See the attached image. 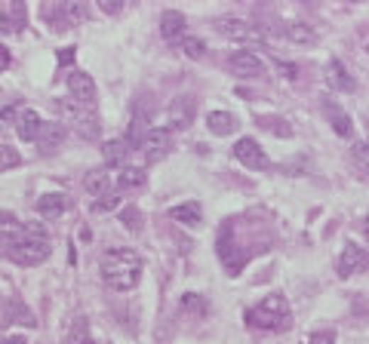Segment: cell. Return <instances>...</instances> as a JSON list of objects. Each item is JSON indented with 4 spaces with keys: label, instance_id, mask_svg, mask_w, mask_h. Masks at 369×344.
<instances>
[{
    "label": "cell",
    "instance_id": "5",
    "mask_svg": "<svg viewBox=\"0 0 369 344\" xmlns=\"http://www.w3.org/2000/svg\"><path fill=\"white\" fill-rule=\"evenodd\" d=\"M68 92H71L74 105H80V108H96L99 89H96V80H92L87 71H71V74H68Z\"/></svg>",
    "mask_w": 369,
    "mask_h": 344
},
{
    "label": "cell",
    "instance_id": "29",
    "mask_svg": "<svg viewBox=\"0 0 369 344\" xmlns=\"http://www.w3.org/2000/svg\"><path fill=\"white\" fill-rule=\"evenodd\" d=\"M286 37L295 43H317V34H314V28L311 25H302V22H295L286 28Z\"/></svg>",
    "mask_w": 369,
    "mask_h": 344
},
{
    "label": "cell",
    "instance_id": "8",
    "mask_svg": "<svg viewBox=\"0 0 369 344\" xmlns=\"http://www.w3.org/2000/svg\"><path fill=\"white\" fill-rule=\"evenodd\" d=\"M142 151L148 157V163H160L163 157H170V151H172L170 129H163V126L148 129V135H145V142H142Z\"/></svg>",
    "mask_w": 369,
    "mask_h": 344
},
{
    "label": "cell",
    "instance_id": "13",
    "mask_svg": "<svg viewBox=\"0 0 369 344\" xmlns=\"http://www.w3.org/2000/svg\"><path fill=\"white\" fill-rule=\"evenodd\" d=\"M228 68L237 74V77H265V62L258 59L255 52H234L228 59Z\"/></svg>",
    "mask_w": 369,
    "mask_h": 344
},
{
    "label": "cell",
    "instance_id": "25",
    "mask_svg": "<svg viewBox=\"0 0 369 344\" xmlns=\"http://www.w3.org/2000/svg\"><path fill=\"white\" fill-rule=\"evenodd\" d=\"M194 117V101L191 99H175L170 105V123L172 126H188Z\"/></svg>",
    "mask_w": 369,
    "mask_h": 344
},
{
    "label": "cell",
    "instance_id": "27",
    "mask_svg": "<svg viewBox=\"0 0 369 344\" xmlns=\"http://www.w3.org/2000/svg\"><path fill=\"white\" fill-rule=\"evenodd\" d=\"M145 182H148L145 170H133V166H126V170L117 175L120 191H142V188H145Z\"/></svg>",
    "mask_w": 369,
    "mask_h": 344
},
{
    "label": "cell",
    "instance_id": "20",
    "mask_svg": "<svg viewBox=\"0 0 369 344\" xmlns=\"http://www.w3.org/2000/svg\"><path fill=\"white\" fill-rule=\"evenodd\" d=\"M160 34H163V40H179L184 34V16L175 13V9H166L160 16Z\"/></svg>",
    "mask_w": 369,
    "mask_h": 344
},
{
    "label": "cell",
    "instance_id": "33",
    "mask_svg": "<svg viewBox=\"0 0 369 344\" xmlns=\"http://www.w3.org/2000/svg\"><path fill=\"white\" fill-rule=\"evenodd\" d=\"M120 194L114 191V194H101L99 197V203H96V212H114V209H120Z\"/></svg>",
    "mask_w": 369,
    "mask_h": 344
},
{
    "label": "cell",
    "instance_id": "26",
    "mask_svg": "<svg viewBox=\"0 0 369 344\" xmlns=\"http://www.w3.org/2000/svg\"><path fill=\"white\" fill-rule=\"evenodd\" d=\"M62 344H92V335H89V323L87 317H77L65 332V341Z\"/></svg>",
    "mask_w": 369,
    "mask_h": 344
},
{
    "label": "cell",
    "instance_id": "4",
    "mask_svg": "<svg viewBox=\"0 0 369 344\" xmlns=\"http://www.w3.org/2000/svg\"><path fill=\"white\" fill-rule=\"evenodd\" d=\"M62 117L68 120V126L77 129L80 138H87V142H96L101 126H99V114L96 108H80V105H62ZM62 120V123H65Z\"/></svg>",
    "mask_w": 369,
    "mask_h": 344
},
{
    "label": "cell",
    "instance_id": "36",
    "mask_svg": "<svg viewBox=\"0 0 369 344\" xmlns=\"http://www.w3.org/2000/svg\"><path fill=\"white\" fill-rule=\"evenodd\" d=\"M262 123H271V133H277V135H292V129L286 120H262Z\"/></svg>",
    "mask_w": 369,
    "mask_h": 344
},
{
    "label": "cell",
    "instance_id": "30",
    "mask_svg": "<svg viewBox=\"0 0 369 344\" xmlns=\"http://www.w3.org/2000/svg\"><path fill=\"white\" fill-rule=\"evenodd\" d=\"M351 160H354V166L363 175H369V142H360L351 148Z\"/></svg>",
    "mask_w": 369,
    "mask_h": 344
},
{
    "label": "cell",
    "instance_id": "22",
    "mask_svg": "<svg viewBox=\"0 0 369 344\" xmlns=\"http://www.w3.org/2000/svg\"><path fill=\"white\" fill-rule=\"evenodd\" d=\"M101 154H105V170H108V166H123L126 157H129L126 138H111V142H105Z\"/></svg>",
    "mask_w": 369,
    "mask_h": 344
},
{
    "label": "cell",
    "instance_id": "2",
    "mask_svg": "<svg viewBox=\"0 0 369 344\" xmlns=\"http://www.w3.org/2000/svg\"><path fill=\"white\" fill-rule=\"evenodd\" d=\"M99 271H101V280H105L108 289L129 292L138 286V280H142L145 262L133 253V249H108L99 262Z\"/></svg>",
    "mask_w": 369,
    "mask_h": 344
},
{
    "label": "cell",
    "instance_id": "35",
    "mask_svg": "<svg viewBox=\"0 0 369 344\" xmlns=\"http://www.w3.org/2000/svg\"><path fill=\"white\" fill-rule=\"evenodd\" d=\"M304 344H336V335H332V332H314Z\"/></svg>",
    "mask_w": 369,
    "mask_h": 344
},
{
    "label": "cell",
    "instance_id": "23",
    "mask_svg": "<svg viewBox=\"0 0 369 344\" xmlns=\"http://www.w3.org/2000/svg\"><path fill=\"white\" fill-rule=\"evenodd\" d=\"M148 120H151V114L148 111H136L133 120H129V129H126V145L129 148H136V145H142L145 142V135H148Z\"/></svg>",
    "mask_w": 369,
    "mask_h": 344
},
{
    "label": "cell",
    "instance_id": "3",
    "mask_svg": "<svg viewBox=\"0 0 369 344\" xmlns=\"http://www.w3.org/2000/svg\"><path fill=\"white\" fill-rule=\"evenodd\" d=\"M249 323L258 329H271V332H286L292 326V311H290V301L283 299L280 292H271L265 295L262 301L249 311Z\"/></svg>",
    "mask_w": 369,
    "mask_h": 344
},
{
    "label": "cell",
    "instance_id": "14",
    "mask_svg": "<svg viewBox=\"0 0 369 344\" xmlns=\"http://www.w3.org/2000/svg\"><path fill=\"white\" fill-rule=\"evenodd\" d=\"M25 25H28V6L18 4V0L6 4L4 13H0V34H18Z\"/></svg>",
    "mask_w": 369,
    "mask_h": 344
},
{
    "label": "cell",
    "instance_id": "16",
    "mask_svg": "<svg viewBox=\"0 0 369 344\" xmlns=\"http://www.w3.org/2000/svg\"><path fill=\"white\" fill-rule=\"evenodd\" d=\"M40 126H43V120L37 117V111H34V108L18 111L16 133H18V138H22V142H37V133H40Z\"/></svg>",
    "mask_w": 369,
    "mask_h": 344
},
{
    "label": "cell",
    "instance_id": "19",
    "mask_svg": "<svg viewBox=\"0 0 369 344\" xmlns=\"http://www.w3.org/2000/svg\"><path fill=\"white\" fill-rule=\"evenodd\" d=\"M170 218L179 221V225H188V228H197L203 221V212H200V203H182V206H172L170 209Z\"/></svg>",
    "mask_w": 369,
    "mask_h": 344
},
{
    "label": "cell",
    "instance_id": "18",
    "mask_svg": "<svg viewBox=\"0 0 369 344\" xmlns=\"http://www.w3.org/2000/svg\"><path fill=\"white\" fill-rule=\"evenodd\" d=\"M83 188H87V194H92V197H101V194H108L111 175H108L105 166H99V170H89L87 175H83Z\"/></svg>",
    "mask_w": 369,
    "mask_h": 344
},
{
    "label": "cell",
    "instance_id": "28",
    "mask_svg": "<svg viewBox=\"0 0 369 344\" xmlns=\"http://www.w3.org/2000/svg\"><path fill=\"white\" fill-rule=\"evenodd\" d=\"M182 52L188 55V59L200 62L203 55H206V43H203L200 37H191V34H184V37H182Z\"/></svg>",
    "mask_w": 369,
    "mask_h": 344
},
{
    "label": "cell",
    "instance_id": "10",
    "mask_svg": "<svg viewBox=\"0 0 369 344\" xmlns=\"http://www.w3.org/2000/svg\"><path fill=\"white\" fill-rule=\"evenodd\" d=\"M46 18H50L59 31H65V28H71L74 22H83V18H87V6L83 4H53V6H46Z\"/></svg>",
    "mask_w": 369,
    "mask_h": 344
},
{
    "label": "cell",
    "instance_id": "32",
    "mask_svg": "<svg viewBox=\"0 0 369 344\" xmlns=\"http://www.w3.org/2000/svg\"><path fill=\"white\" fill-rule=\"evenodd\" d=\"M18 163H22L18 151H13V148H6V145H0V172L13 170V166H18Z\"/></svg>",
    "mask_w": 369,
    "mask_h": 344
},
{
    "label": "cell",
    "instance_id": "39",
    "mask_svg": "<svg viewBox=\"0 0 369 344\" xmlns=\"http://www.w3.org/2000/svg\"><path fill=\"white\" fill-rule=\"evenodd\" d=\"M9 65H13V52H9L6 46H0V71H6Z\"/></svg>",
    "mask_w": 369,
    "mask_h": 344
},
{
    "label": "cell",
    "instance_id": "31",
    "mask_svg": "<svg viewBox=\"0 0 369 344\" xmlns=\"http://www.w3.org/2000/svg\"><path fill=\"white\" fill-rule=\"evenodd\" d=\"M120 221H123V225L129 228V231H142V212H138L136 206H123L120 209Z\"/></svg>",
    "mask_w": 369,
    "mask_h": 344
},
{
    "label": "cell",
    "instance_id": "15",
    "mask_svg": "<svg viewBox=\"0 0 369 344\" xmlns=\"http://www.w3.org/2000/svg\"><path fill=\"white\" fill-rule=\"evenodd\" d=\"M323 114H326V120L332 123V129L341 135V138H351L354 135V123H351V117L341 111L338 101H332V99H323Z\"/></svg>",
    "mask_w": 369,
    "mask_h": 344
},
{
    "label": "cell",
    "instance_id": "1",
    "mask_svg": "<svg viewBox=\"0 0 369 344\" xmlns=\"http://www.w3.org/2000/svg\"><path fill=\"white\" fill-rule=\"evenodd\" d=\"M50 253H53V243L40 225H18L9 234H0V255L22 267L43 265Z\"/></svg>",
    "mask_w": 369,
    "mask_h": 344
},
{
    "label": "cell",
    "instance_id": "7",
    "mask_svg": "<svg viewBox=\"0 0 369 344\" xmlns=\"http://www.w3.org/2000/svg\"><path fill=\"white\" fill-rule=\"evenodd\" d=\"M338 277H354V274H366L369 271V249L357 246V243H345L338 255Z\"/></svg>",
    "mask_w": 369,
    "mask_h": 344
},
{
    "label": "cell",
    "instance_id": "24",
    "mask_svg": "<svg viewBox=\"0 0 369 344\" xmlns=\"http://www.w3.org/2000/svg\"><path fill=\"white\" fill-rule=\"evenodd\" d=\"M65 209H68V197H65V194H43V197L37 200V212L46 218L62 216Z\"/></svg>",
    "mask_w": 369,
    "mask_h": 344
},
{
    "label": "cell",
    "instance_id": "37",
    "mask_svg": "<svg viewBox=\"0 0 369 344\" xmlns=\"http://www.w3.org/2000/svg\"><path fill=\"white\" fill-rule=\"evenodd\" d=\"M182 308H191V311H203V299H200V295H184V299H182Z\"/></svg>",
    "mask_w": 369,
    "mask_h": 344
},
{
    "label": "cell",
    "instance_id": "9",
    "mask_svg": "<svg viewBox=\"0 0 369 344\" xmlns=\"http://www.w3.org/2000/svg\"><path fill=\"white\" fill-rule=\"evenodd\" d=\"M234 157L243 166H249V170H255V172H262L271 166V160H268V154L258 148L255 138H240V142L234 145Z\"/></svg>",
    "mask_w": 369,
    "mask_h": 344
},
{
    "label": "cell",
    "instance_id": "6",
    "mask_svg": "<svg viewBox=\"0 0 369 344\" xmlns=\"http://www.w3.org/2000/svg\"><path fill=\"white\" fill-rule=\"evenodd\" d=\"M212 25H216V31L221 37H231V40H262V31L240 16H219Z\"/></svg>",
    "mask_w": 369,
    "mask_h": 344
},
{
    "label": "cell",
    "instance_id": "11",
    "mask_svg": "<svg viewBox=\"0 0 369 344\" xmlns=\"http://www.w3.org/2000/svg\"><path fill=\"white\" fill-rule=\"evenodd\" d=\"M65 135H68V123H59V120L43 123L40 133H37V151H40V154H55L62 148Z\"/></svg>",
    "mask_w": 369,
    "mask_h": 344
},
{
    "label": "cell",
    "instance_id": "12",
    "mask_svg": "<svg viewBox=\"0 0 369 344\" xmlns=\"http://www.w3.org/2000/svg\"><path fill=\"white\" fill-rule=\"evenodd\" d=\"M16 320H22L25 326H34L31 314H28V308L16 299V295H0V329L13 326Z\"/></svg>",
    "mask_w": 369,
    "mask_h": 344
},
{
    "label": "cell",
    "instance_id": "38",
    "mask_svg": "<svg viewBox=\"0 0 369 344\" xmlns=\"http://www.w3.org/2000/svg\"><path fill=\"white\" fill-rule=\"evenodd\" d=\"M99 6H101V13H108V16H117L120 9H123L120 0H99Z\"/></svg>",
    "mask_w": 369,
    "mask_h": 344
},
{
    "label": "cell",
    "instance_id": "17",
    "mask_svg": "<svg viewBox=\"0 0 369 344\" xmlns=\"http://www.w3.org/2000/svg\"><path fill=\"white\" fill-rule=\"evenodd\" d=\"M326 80H329V87L338 89V92H354L357 89V80L345 71V65H341L338 59H332L326 65Z\"/></svg>",
    "mask_w": 369,
    "mask_h": 344
},
{
    "label": "cell",
    "instance_id": "34",
    "mask_svg": "<svg viewBox=\"0 0 369 344\" xmlns=\"http://www.w3.org/2000/svg\"><path fill=\"white\" fill-rule=\"evenodd\" d=\"M18 228V218L13 212H0V234H9V231Z\"/></svg>",
    "mask_w": 369,
    "mask_h": 344
},
{
    "label": "cell",
    "instance_id": "42",
    "mask_svg": "<svg viewBox=\"0 0 369 344\" xmlns=\"http://www.w3.org/2000/svg\"><path fill=\"white\" fill-rule=\"evenodd\" d=\"M366 237H369V216H366Z\"/></svg>",
    "mask_w": 369,
    "mask_h": 344
},
{
    "label": "cell",
    "instance_id": "21",
    "mask_svg": "<svg viewBox=\"0 0 369 344\" xmlns=\"http://www.w3.org/2000/svg\"><path fill=\"white\" fill-rule=\"evenodd\" d=\"M206 126H209L212 135H231L237 129V117L228 114V111H209Z\"/></svg>",
    "mask_w": 369,
    "mask_h": 344
},
{
    "label": "cell",
    "instance_id": "40",
    "mask_svg": "<svg viewBox=\"0 0 369 344\" xmlns=\"http://www.w3.org/2000/svg\"><path fill=\"white\" fill-rule=\"evenodd\" d=\"M71 59H74V46H68V50H62V52H59V62H65V65H68Z\"/></svg>",
    "mask_w": 369,
    "mask_h": 344
},
{
    "label": "cell",
    "instance_id": "41",
    "mask_svg": "<svg viewBox=\"0 0 369 344\" xmlns=\"http://www.w3.org/2000/svg\"><path fill=\"white\" fill-rule=\"evenodd\" d=\"M0 344H28L22 335H9V338H0Z\"/></svg>",
    "mask_w": 369,
    "mask_h": 344
}]
</instances>
